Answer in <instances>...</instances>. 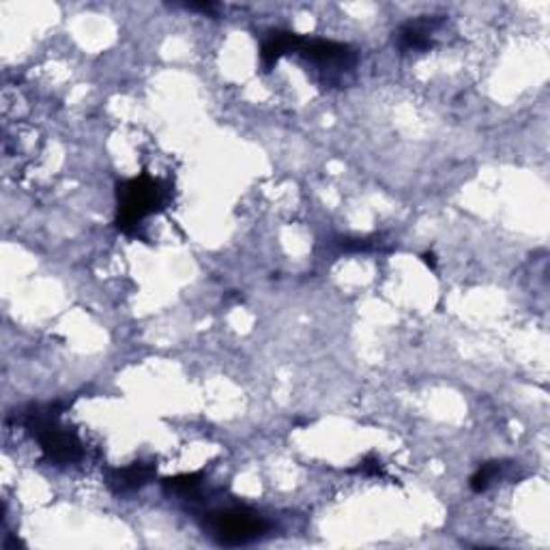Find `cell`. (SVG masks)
I'll use <instances>...</instances> for the list:
<instances>
[{"label": "cell", "instance_id": "5b68a950", "mask_svg": "<svg viewBox=\"0 0 550 550\" xmlns=\"http://www.w3.org/2000/svg\"><path fill=\"white\" fill-rule=\"evenodd\" d=\"M153 477H155L153 464L133 463L125 469H112L108 473V486L116 492V495H129V492L147 486Z\"/></svg>", "mask_w": 550, "mask_h": 550}, {"label": "cell", "instance_id": "30bf717a", "mask_svg": "<svg viewBox=\"0 0 550 550\" xmlns=\"http://www.w3.org/2000/svg\"><path fill=\"white\" fill-rule=\"evenodd\" d=\"M359 471L366 475H383V467H380V463L374 456H368L366 460H363Z\"/></svg>", "mask_w": 550, "mask_h": 550}, {"label": "cell", "instance_id": "8992f818", "mask_svg": "<svg viewBox=\"0 0 550 550\" xmlns=\"http://www.w3.org/2000/svg\"><path fill=\"white\" fill-rule=\"evenodd\" d=\"M439 22L436 20H417V22H407L396 35L398 48L404 52H411V50H428L432 46V32L436 31Z\"/></svg>", "mask_w": 550, "mask_h": 550}, {"label": "cell", "instance_id": "277c9868", "mask_svg": "<svg viewBox=\"0 0 550 550\" xmlns=\"http://www.w3.org/2000/svg\"><path fill=\"white\" fill-rule=\"evenodd\" d=\"M297 52L323 71L329 69V71H338V74H344V71L353 69V65H355V54L351 52L349 46L327 41V39L301 37V43L299 48H297Z\"/></svg>", "mask_w": 550, "mask_h": 550}, {"label": "cell", "instance_id": "3957f363", "mask_svg": "<svg viewBox=\"0 0 550 550\" xmlns=\"http://www.w3.org/2000/svg\"><path fill=\"white\" fill-rule=\"evenodd\" d=\"M164 202V189L160 181L142 175L138 179H129L119 185V217L116 224L123 233H132L144 217L155 213L157 206Z\"/></svg>", "mask_w": 550, "mask_h": 550}, {"label": "cell", "instance_id": "8fae6325", "mask_svg": "<svg viewBox=\"0 0 550 550\" xmlns=\"http://www.w3.org/2000/svg\"><path fill=\"white\" fill-rule=\"evenodd\" d=\"M424 262H426V265L435 267V254H424Z\"/></svg>", "mask_w": 550, "mask_h": 550}, {"label": "cell", "instance_id": "7a4b0ae2", "mask_svg": "<svg viewBox=\"0 0 550 550\" xmlns=\"http://www.w3.org/2000/svg\"><path fill=\"white\" fill-rule=\"evenodd\" d=\"M205 531L224 546H243L261 540L269 523L250 508H224L205 516Z\"/></svg>", "mask_w": 550, "mask_h": 550}, {"label": "cell", "instance_id": "ba28073f", "mask_svg": "<svg viewBox=\"0 0 550 550\" xmlns=\"http://www.w3.org/2000/svg\"><path fill=\"white\" fill-rule=\"evenodd\" d=\"M501 471V464L499 463H486L477 469V473L471 477V490L473 492H484L488 486L492 484V480L499 475Z\"/></svg>", "mask_w": 550, "mask_h": 550}, {"label": "cell", "instance_id": "6da1fadb", "mask_svg": "<svg viewBox=\"0 0 550 550\" xmlns=\"http://www.w3.org/2000/svg\"><path fill=\"white\" fill-rule=\"evenodd\" d=\"M26 428L32 430V435L37 436L39 445H41L50 463L74 464L78 460H82V443L78 441L74 432L60 428L56 407H48L46 411L32 408V413H28L26 417Z\"/></svg>", "mask_w": 550, "mask_h": 550}, {"label": "cell", "instance_id": "9c48e42d", "mask_svg": "<svg viewBox=\"0 0 550 550\" xmlns=\"http://www.w3.org/2000/svg\"><path fill=\"white\" fill-rule=\"evenodd\" d=\"M200 480H202V473L168 477V480H164V486L170 492H177V495H189V492H194L196 488L200 486Z\"/></svg>", "mask_w": 550, "mask_h": 550}, {"label": "cell", "instance_id": "52a82bcc", "mask_svg": "<svg viewBox=\"0 0 550 550\" xmlns=\"http://www.w3.org/2000/svg\"><path fill=\"white\" fill-rule=\"evenodd\" d=\"M299 43H301V35H297V32H284V31L271 32V35L262 41V48H261L262 67L269 71L280 59H282L284 54L297 52Z\"/></svg>", "mask_w": 550, "mask_h": 550}]
</instances>
